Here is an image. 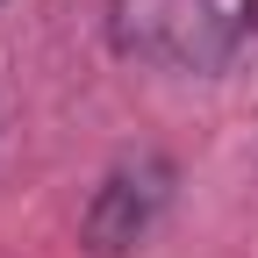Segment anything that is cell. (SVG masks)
<instances>
[{"mask_svg": "<svg viewBox=\"0 0 258 258\" xmlns=\"http://www.w3.org/2000/svg\"><path fill=\"white\" fill-rule=\"evenodd\" d=\"M0 8H8V0H0Z\"/></svg>", "mask_w": 258, "mask_h": 258, "instance_id": "obj_3", "label": "cell"}, {"mask_svg": "<svg viewBox=\"0 0 258 258\" xmlns=\"http://www.w3.org/2000/svg\"><path fill=\"white\" fill-rule=\"evenodd\" d=\"M108 36H115L122 57L215 79L258 36V0H115Z\"/></svg>", "mask_w": 258, "mask_h": 258, "instance_id": "obj_1", "label": "cell"}, {"mask_svg": "<svg viewBox=\"0 0 258 258\" xmlns=\"http://www.w3.org/2000/svg\"><path fill=\"white\" fill-rule=\"evenodd\" d=\"M165 201H172V165H165V158H158V151L122 158V165L93 186V201H86V215H79V244H86L93 258L137 251V244L158 230Z\"/></svg>", "mask_w": 258, "mask_h": 258, "instance_id": "obj_2", "label": "cell"}]
</instances>
